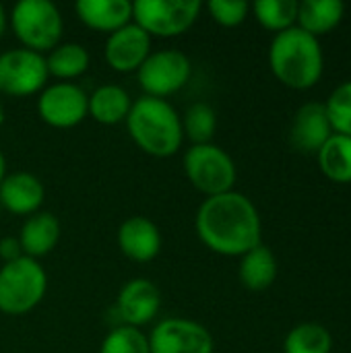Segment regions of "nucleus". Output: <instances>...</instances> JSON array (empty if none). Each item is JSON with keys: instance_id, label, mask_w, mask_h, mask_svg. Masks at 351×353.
Instances as JSON below:
<instances>
[{"instance_id": "14", "label": "nucleus", "mask_w": 351, "mask_h": 353, "mask_svg": "<svg viewBox=\"0 0 351 353\" xmlns=\"http://www.w3.org/2000/svg\"><path fill=\"white\" fill-rule=\"evenodd\" d=\"M333 128L329 122V114L325 103L321 101H308L298 108L292 128H290V141L300 153H319L321 147L333 137Z\"/></svg>"}, {"instance_id": "2", "label": "nucleus", "mask_w": 351, "mask_h": 353, "mask_svg": "<svg viewBox=\"0 0 351 353\" xmlns=\"http://www.w3.org/2000/svg\"><path fill=\"white\" fill-rule=\"evenodd\" d=\"M124 124L132 143L151 157H172L182 149V116L168 99L149 95L134 99Z\"/></svg>"}, {"instance_id": "25", "label": "nucleus", "mask_w": 351, "mask_h": 353, "mask_svg": "<svg viewBox=\"0 0 351 353\" xmlns=\"http://www.w3.org/2000/svg\"><path fill=\"white\" fill-rule=\"evenodd\" d=\"M259 25L275 35L296 27L298 21V2L296 0H259L250 6Z\"/></svg>"}, {"instance_id": "11", "label": "nucleus", "mask_w": 351, "mask_h": 353, "mask_svg": "<svg viewBox=\"0 0 351 353\" xmlns=\"http://www.w3.org/2000/svg\"><path fill=\"white\" fill-rule=\"evenodd\" d=\"M149 352L151 353H213L215 341L209 329L197 321L182 316H168L159 321L151 333Z\"/></svg>"}, {"instance_id": "8", "label": "nucleus", "mask_w": 351, "mask_h": 353, "mask_svg": "<svg viewBox=\"0 0 351 353\" xmlns=\"http://www.w3.org/2000/svg\"><path fill=\"white\" fill-rule=\"evenodd\" d=\"M192 77L190 58L174 48L157 50L147 56V60L137 70V79L145 95L168 99L170 95L182 91Z\"/></svg>"}, {"instance_id": "20", "label": "nucleus", "mask_w": 351, "mask_h": 353, "mask_svg": "<svg viewBox=\"0 0 351 353\" xmlns=\"http://www.w3.org/2000/svg\"><path fill=\"white\" fill-rule=\"evenodd\" d=\"M240 283L250 292H265L277 279V259L271 248L259 244L257 248L248 250L240 256L238 267Z\"/></svg>"}, {"instance_id": "16", "label": "nucleus", "mask_w": 351, "mask_h": 353, "mask_svg": "<svg viewBox=\"0 0 351 353\" xmlns=\"http://www.w3.org/2000/svg\"><path fill=\"white\" fill-rule=\"evenodd\" d=\"M46 199V188L35 174L12 172L0 182V207L10 215L29 217L41 211Z\"/></svg>"}, {"instance_id": "27", "label": "nucleus", "mask_w": 351, "mask_h": 353, "mask_svg": "<svg viewBox=\"0 0 351 353\" xmlns=\"http://www.w3.org/2000/svg\"><path fill=\"white\" fill-rule=\"evenodd\" d=\"M99 353H151L149 339L141 329L118 325L101 341Z\"/></svg>"}, {"instance_id": "7", "label": "nucleus", "mask_w": 351, "mask_h": 353, "mask_svg": "<svg viewBox=\"0 0 351 353\" xmlns=\"http://www.w3.org/2000/svg\"><path fill=\"white\" fill-rule=\"evenodd\" d=\"M203 4L199 0H137L132 2V21L153 37H178L199 19Z\"/></svg>"}, {"instance_id": "29", "label": "nucleus", "mask_w": 351, "mask_h": 353, "mask_svg": "<svg viewBox=\"0 0 351 353\" xmlns=\"http://www.w3.org/2000/svg\"><path fill=\"white\" fill-rule=\"evenodd\" d=\"M211 19L221 27H238L246 21L250 4L244 0H211L207 4Z\"/></svg>"}, {"instance_id": "19", "label": "nucleus", "mask_w": 351, "mask_h": 353, "mask_svg": "<svg viewBox=\"0 0 351 353\" xmlns=\"http://www.w3.org/2000/svg\"><path fill=\"white\" fill-rule=\"evenodd\" d=\"M132 108V97L120 85H101L89 95V116L103 126L126 122Z\"/></svg>"}, {"instance_id": "22", "label": "nucleus", "mask_w": 351, "mask_h": 353, "mask_svg": "<svg viewBox=\"0 0 351 353\" xmlns=\"http://www.w3.org/2000/svg\"><path fill=\"white\" fill-rule=\"evenodd\" d=\"M89 64H91L89 50L77 41L58 43L46 54L48 74L62 83H72L74 79L85 74L89 70Z\"/></svg>"}, {"instance_id": "9", "label": "nucleus", "mask_w": 351, "mask_h": 353, "mask_svg": "<svg viewBox=\"0 0 351 353\" xmlns=\"http://www.w3.org/2000/svg\"><path fill=\"white\" fill-rule=\"evenodd\" d=\"M48 79L43 54L25 48H12L0 54V95L29 97L41 93Z\"/></svg>"}, {"instance_id": "1", "label": "nucleus", "mask_w": 351, "mask_h": 353, "mask_svg": "<svg viewBox=\"0 0 351 353\" xmlns=\"http://www.w3.org/2000/svg\"><path fill=\"white\" fill-rule=\"evenodd\" d=\"M194 232L211 252L221 256H242L263 244L261 215L238 190L207 196L197 209Z\"/></svg>"}, {"instance_id": "6", "label": "nucleus", "mask_w": 351, "mask_h": 353, "mask_svg": "<svg viewBox=\"0 0 351 353\" xmlns=\"http://www.w3.org/2000/svg\"><path fill=\"white\" fill-rule=\"evenodd\" d=\"M184 174L188 182L207 196L234 190L238 170L232 155L215 143L190 145L184 153Z\"/></svg>"}, {"instance_id": "18", "label": "nucleus", "mask_w": 351, "mask_h": 353, "mask_svg": "<svg viewBox=\"0 0 351 353\" xmlns=\"http://www.w3.org/2000/svg\"><path fill=\"white\" fill-rule=\"evenodd\" d=\"M17 240L21 244L23 256L37 261L56 248L60 240V221L50 211H37L25 217Z\"/></svg>"}, {"instance_id": "30", "label": "nucleus", "mask_w": 351, "mask_h": 353, "mask_svg": "<svg viewBox=\"0 0 351 353\" xmlns=\"http://www.w3.org/2000/svg\"><path fill=\"white\" fill-rule=\"evenodd\" d=\"M21 256H23V250H21L19 240L14 236H4L0 240V261H2V265L12 263V261H17Z\"/></svg>"}, {"instance_id": "5", "label": "nucleus", "mask_w": 351, "mask_h": 353, "mask_svg": "<svg viewBox=\"0 0 351 353\" xmlns=\"http://www.w3.org/2000/svg\"><path fill=\"white\" fill-rule=\"evenodd\" d=\"M48 292L46 269L29 256L0 267V312L23 316L35 310Z\"/></svg>"}, {"instance_id": "28", "label": "nucleus", "mask_w": 351, "mask_h": 353, "mask_svg": "<svg viewBox=\"0 0 351 353\" xmlns=\"http://www.w3.org/2000/svg\"><path fill=\"white\" fill-rule=\"evenodd\" d=\"M329 122L335 134L351 137V81L341 83L325 101Z\"/></svg>"}, {"instance_id": "4", "label": "nucleus", "mask_w": 351, "mask_h": 353, "mask_svg": "<svg viewBox=\"0 0 351 353\" xmlns=\"http://www.w3.org/2000/svg\"><path fill=\"white\" fill-rule=\"evenodd\" d=\"M8 27L21 48L46 56L60 43L64 19L50 0H19L8 14Z\"/></svg>"}, {"instance_id": "34", "label": "nucleus", "mask_w": 351, "mask_h": 353, "mask_svg": "<svg viewBox=\"0 0 351 353\" xmlns=\"http://www.w3.org/2000/svg\"><path fill=\"white\" fill-rule=\"evenodd\" d=\"M0 215H2V207H0Z\"/></svg>"}, {"instance_id": "13", "label": "nucleus", "mask_w": 351, "mask_h": 353, "mask_svg": "<svg viewBox=\"0 0 351 353\" xmlns=\"http://www.w3.org/2000/svg\"><path fill=\"white\" fill-rule=\"evenodd\" d=\"M151 54V35H147L134 21L110 33L103 48L108 66L116 72H137Z\"/></svg>"}, {"instance_id": "31", "label": "nucleus", "mask_w": 351, "mask_h": 353, "mask_svg": "<svg viewBox=\"0 0 351 353\" xmlns=\"http://www.w3.org/2000/svg\"><path fill=\"white\" fill-rule=\"evenodd\" d=\"M6 27H8V14H6V10H4V6L0 4V37L4 35V31H6Z\"/></svg>"}, {"instance_id": "3", "label": "nucleus", "mask_w": 351, "mask_h": 353, "mask_svg": "<svg viewBox=\"0 0 351 353\" xmlns=\"http://www.w3.org/2000/svg\"><path fill=\"white\" fill-rule=\"evenodd\" d=\"M269 66L279 83L290 89H312L325 70V54L319 37L290 27L277 33L269 46Z\"/></svg>"}, {"instance_id": "26", "label": "nucleus", "mask_w": 351, "mask_h": 353, "mask_svg": "<svg viewBox=\"0 0 351 353\" xmlns=\"http://www.w3.org/2000/svg\"><path fill=\"white\" fill-rule=\"evenodd\" d=\"M182 130L184 137L192 141V145L211 143L217 130V112L207 101H197L188 105L182 116Z\"/></svg>"}, {"instance_id": "33", "label": "nucleus", "mask_w": 351, "mask_h": 353, "mask_svg": "<svg viewBox=\"0 0 351 353\" xmlns=\"http://www.w3.org/2000/svg\"><path fill=\"white\" fill-rule=\"evenodd\" d=\"M4 118H6V114H4V105H2V101H0V126L4 124Z\"/></svg>"}, {"instance_id": "17", "label": "nucleus", "mask_w": 351, "mask_h": 353, "mask_svg": "<svg viewBox=\"0 0 351 353\" xmlns=\"http://www.w3.org/2000/svg\"><path fill=\"white\" fill-rule=\"evenodd\" d=\"M79 21L99 33H114L132 21V2L128 0H79L74 4Z\"/></svg>"}, {"instance_id": "10", "label": "nucleus", "mask_w": 351, "mask_h": 353, "mask_svg": "<svg viewBox=\"0 0 351 353\" xmlns=\"http://www.w3.org/2000/svg\"><path fill=\"white\" fill-rule=\"evenodd\" d=\"M37 114L52 128H74L89 116V95L77 83H50L37 97Z\"/></svg>"}, {"instance_id": "32", "label": "nucleus", "mask_w": 351, "mask_h": 353, "mask_svg": "<svg viewBox=\"0 0 351 353\" xmlns=\"http://www.w3.org/2000/svg\"><path fill=\"white\" fill-rule=\"evenodd\" d=\"M4 176H6V159H4V155H2V151H0V182H2Z\"/></svg>"}, {"instance_id": "21", "label": "nucleus", "mask_w": 351, "mask_h": 353, "mask_svg": "<svg viewBox=\"0 0 351 353\" xmlns=\"http://www.w3.org/2000/svg\"><path fill=\"white\" fill-rule=\"evenodd\" d=\"M345 17V4L339 0H302L298 2L296 25L306 33L321 37L331 33Z\"/></svg>"}, {"instance_id": "24", "label": "nucleus", "mask_w": 351, "mask_h": 353, "mask_svg": "<svg viewBox=\"0 0 351 353\" xmlns=\"http://www.w3.org/2000/svg\"><path fill=\"white\" fill-rule=\"evenodd\" d=\"M333 337L325 325H296L283 339V353H331Z\"/></svg>"}, {"instance_id": "12", "label": "nucleus", "mask_w": 351, "mask_h": 353, "mask_svg": "<svg viewBox=\"0 0 351 353\" xmlns=\"http://www.w3.org/2000/svg\"><path fill=\"white\" fill-rule=\"evenodd\" d=\"M161 308L159 288L145 277H134L126 281L116 296V312L122 325L141 329L155 321Z\"/></svg>"}, {"instance_id": "23", "label": "nucleus", "mask_w": 351, "mask_h": 353, "mask_svg": "<svg viewBox=\"0 0 351 353\" xmlns=\"http://www.w3.org/2000/svg\"><path fill=\"white\" fill-rule=\"evenodd\" d=\"M325 178L337 184H351V137L333 134L317 153Z\"/></svg>"}, {"instance_id": "15", "label": "nucleus", "mask_w": 351, "mask_h": 353, "mask_svg": "<svg viewBox=\"0 0 351 353\" xmlns=\"http://www.w3.org/2000/svg\"><path fill=\"white\" fill-rule=\"evenodd\" d=\"M116 242L128 261L151 263L161 250V232L149 217L132 215L120 223Z\"/></svg>"}]
</instances>
